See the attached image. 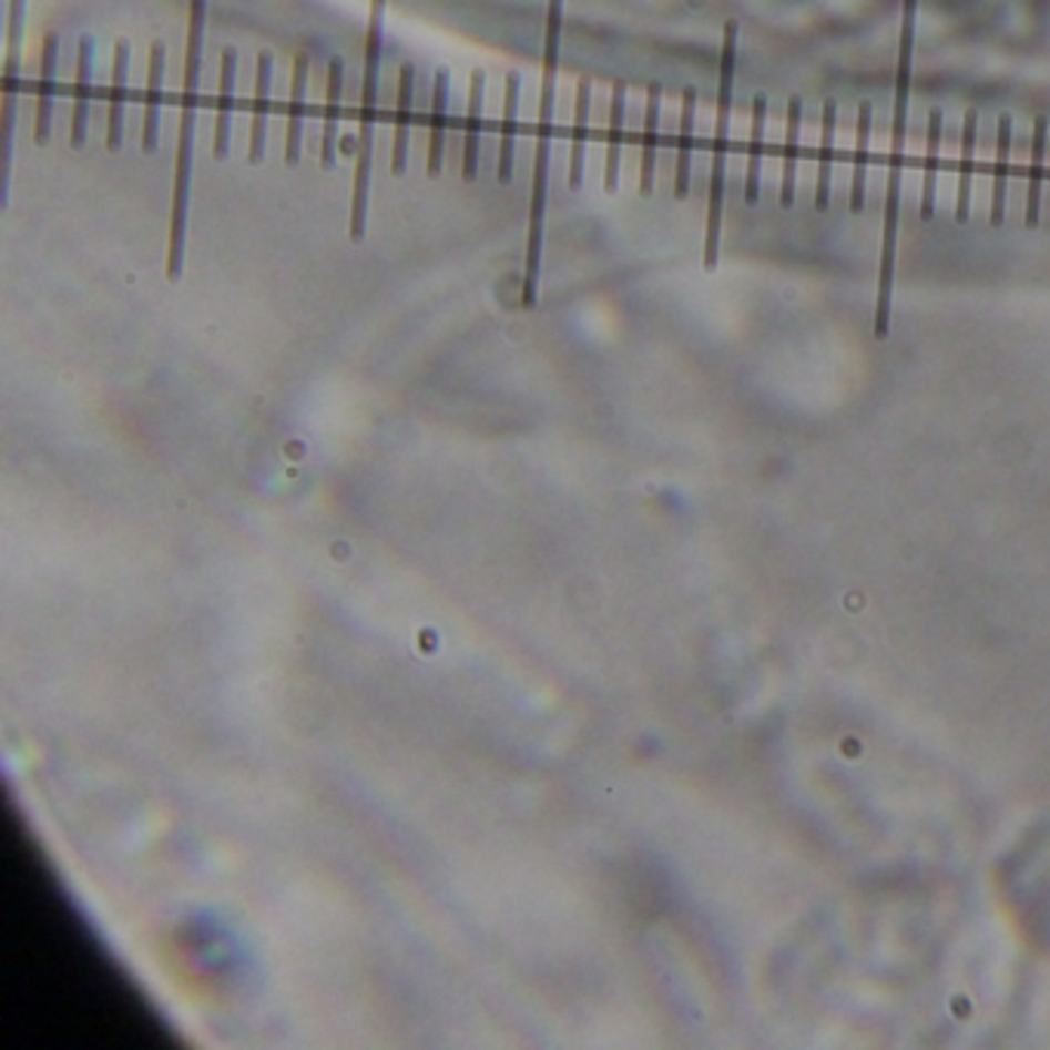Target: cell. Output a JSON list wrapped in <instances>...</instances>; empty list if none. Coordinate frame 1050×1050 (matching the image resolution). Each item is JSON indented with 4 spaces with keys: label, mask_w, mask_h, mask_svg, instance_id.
I'll return each mask as SVG.
<instances>
[{
    "label": "cell",
    "mask_w": 1050,
    "mask_h": 1050,
    "mask_svg": "<svg viewBox=\"0 0 1050 1050\" xmlns=\"http://www.w3.org/2000/svg\"><path fill=\"white\" fill-rule=\"evenodd\" d=\"M235 74L237 53L228 47L220 62V99H216V121H213V157L225 161L232 145V109H235Z\"/></svg>",
    "instance_id": "cell-10"
},
{
    "label": "cell",
    "mask_w": 1050,
    "mask_h": 1050,
    "mask_svg": "<svg viewBox=\"0 0 1050 1050\" xmlns=\"http://www.w3.org/2000/svg\"><path fill=\"white\" fill-rule=\"evenodd\" d=\"M764 118H767V96H755L752 109V139H748V166H746V204H758L761 192V157H764Z\"/></svg>",
    "instance_id": "cell-24"
},
{
    "label": "cell",
    "mask_w": 1050,
    "mask_h": 1050,
    "mask_svg": "<svg viewBox=\"0 0 1050 1050\" xmlns=\"http://www.w3.org/2000/svg\"><path fill=\"white\" fill-rule=\"evenodd\" d=\"M383 16L386 0H374L367 22V47H364V86H360L358 111V152H355V185H351V216L348 235L358 244L367 235L370 222V180H374V136H376V102H379V62H383Z\"/></svg>",
    "instance_id": "cell-2"
},
{
    "label": "cell",
    "mask_w": 1050,
    "mask_h": 1050,
    "mask_svg": "<svg viewBox=\"0 0 1050 1050\" xmlns=\"http://www.w3.org/2000/svg\"><path fill=\"white\" fill-rule=\"evenodd\" d=\"M940 136H942V111H930V130H927L925 192H921V220H934V197H937V166H940Z\"/></svg>",
    "instance_id": "cell-29"
},
{
    "label": "cell",
    "mask_w": 1050,
    "mask_h": 1050,
    "mask_svg": "<svg viewBox=\"0 0 1050 1050\" xmlns=\"http://www.w3.org/2000/svg\"><path fill=\"white\" fill-rule=\"evenodd\" d=\"M693 118H696V90L684 93L681 105V130H677V161H675V197L684 201L691 192V157H693Z\"/></svg>",
    "instance_id": "cell-22"
},
{
    "label": "cell",
    "mask_w": 1050,
    "mask_h": 1050,
    "mask_svg": "<svg viewBox=\"0 0 1050 1050\" xmlns=\"http://www.w3.org/2000/svg\"><path fill=\"white\" fill-rule=\"evenodd\" d=\"M869 133H871V102H859L857 154H854V180H850V213H863V197H866V161H869Z\"/></svg>",
    "instance_id": "cell-27"
},
{
    "label": "cell",
    "mask_w": 1050,
    "mask_h": 1050,
    "mask_svg": "<svg viewBox=\"0 0 1050 1050\" xmlns=\"http://www.w3.org/2000/svg\"><path fill=\"white\" fill-rule=\"evenodd\" d=\"M1044 149H1048V121L1038 118L1036 133H1032V164H1029V194H1026V228H1036L1038 216H1041Z\"/></svg>",
    "instance_id": "cell-23"
},
{
    "label": "cell",
    "mask_w": 1050,
    "mask_h": 1050,
    "mask_svg": "<svg viewBox=\"0 0 1050 1050\" xmlns=\"http://www.w3.org/2000/svg\"><path fill=\"white\" fill-rule=\"evenodd\" d=\"M835 121H838V105L835 99H826L823 105V136H819V164H816V194L814 207L826 213L829 207V185H832V157H835Z\"/></svg>",
    "instance_id": "cell-21"
},
{
    "label": "cell",
    "mask_w": 1050,
    "mask_h": 1050,
    "mask_svg": "<svg viewBox=\"0 0 1050 1050\" xmlns=\"http://www.w3.org/2000/svg\"><path fill=\"white\" fill-rule=\"evenodd\" d=\"M736 34L740 26H724L721 43V74H718V121H715V149H712V182H709V220H705L703 268L715 272L721 253V213H724V170H727V136H731V105H733V71H736Z\"/></svg>",
    "instance_id": "cell-3"
},
{
    "label": "cell",
    "mask_w": 1050,
    "mask_h": 1050,
    "mask_svg": "<svg viewBox=\"0 0 1050 1050\" xmlns=\"http://www.w3.org/2000/svg\"><path fill=\"white\" fill-rule=\"evenodd\" d=\"M55 62H59V38L47 34L41 53V74H38V114H34V142L38 145H47L53 136Z\"/></svg>",
    "instance_id": "cell-11"
},
{
    "label": "cell",
    "mask_w": 1050,
    "mask_h": 1050,
    "mask_svg": "<svg viewBox=\"0 0 1050 1050\" xmlns=\"http://www.w3.org/2000/svg\"><path fill=\"white\" fill-rule=\"evenodd\" d=\"M126 78H130V43L118 41V47H114V62H111L109 133H105V145H109V152H118V149L124 145Z\"/></svg>",
    "instance_id": "cell-12"
},
{
    "label": "cell",
    "mask_w": 1050,
    "mask_h": 1050,
    "mask_svg": "<svg viewBox=\"0 0 1050 1050\" xmlns=\"http://www.w3.org/2000/svg\"><path fill=\"white\" fill-rule=\"evenodd\" d=\"M305 90H308V55L299 53L296 55V62H293L290 102H287V136H284V161L290 166L299 164V154H303Z\"/></svg>",
    "instance_id": "cell-13"
},
{
    "label": "cell",
    "mask_w": 1050,
    "mask_h": 1050,
    "mask_svg": "<svg viewBox=\"0 0 1050 1050\" xmlns=\"http://www.w3.org/2000/svg\"><path fill=\"white\" fill-rule=\"evenodd\" d=\"M518 114H521V78H506V105H502V136H499V164L497 176L502 185L512 182L514 173V145H518Z\"/></svg>",
    "instance_id": "cell-17"
},
{
    "label": "cell",
    "mask_w": 1050,
    "mask_h": 1050,
    "mask_svg": "<svg viewBox=\"0 0 1050 1050\" xmlns=\"http://www.w3.org/2000/svg\"><path fill=\"white\" fill-rule=\"evenodd\" d=\"M660 109H663V93H660V86H650L648 111H644V133H641V182H638L641 197H650V194H653L656 145H660Z\"/></svg>",
    "instance_id": "cell-19"
},
{
    "label": "cell",
    "mask_w": 1050,
    "mask_h": 1050,
    "mask_svg": "<svg viewBox=\"0 0 1050 1050\" xmlns=\"http://www.w3.org/2000/svg\"><path fill=\"white\" fill-rule=\"evenodd\" d=\"M589 121H592V81H580L577 86V114H573V139H570V161H567V185L577 192L585 176V145H589Z\"/></svg>",
    "instance_id": "cell-18"
},
{
    "label": "cell",
    "mask_w": 1050,
    "mask_h": 1050,
    "mask_svg": "<svg viewBox=\"0 0 1050 1050\" xmlns=\"http://www.w3.org/2000/svg\"><path fill=\"white\" fill-rule=\"evenodd\" d=\"M899 185H903V154H890L885 201V247H881V277L875 299V339H885L890 324V293H894V259H897L899 232Z\"/></svg>",
    "instance_id": "cell-4"
},
{
    "label": "cell",
    "mask_w": 1050,
    "mask_h": 1050,
    "mask_svg": "<svg viewBox=\"0 0 1050 1050\" xmlns=\"http://www.w3.org/2000/svg\"><path fill=\"white\" fill-rule=\"evenodd\" d=\"M1008 176H1010V114H1001L998 121V152H996V185H992V225L1005 222V201H1008Z\"/></svg>",
    "instance_id": "cell-25"
},
{
    "label": "cell",
    "mask_w": 1050,
    "mask_h": 1050,
    "mask_svg": "<svg viewBox=\"0 0 1050 1050\" xmlns=\"http://www.w3.org/2000/svg\"><path fill=\"white\" fill-rule=\"evenodd\" d=\"M622 136H625V83H616V86H613V99H610L608 154H604V192L608 194L620 188Z\"/></svg>",
    "instance_id": "cell-20"
},
{
    "label": "cell",
    "mask_w": 1050,
    "mask_h": 1050,
    "mask_svg": "<svg viewBox=\"0 0 1050 1050\" xmlns=\"http://www.w3.org/2000/svg\"><path fill=\"white\" fill-rule=\"evenodd\" d=\"M28 0H10V34H7V55H19V38H22V22H26Z\"/></svg>",
    "instance_id": "cell-30"
},
{
    "label": "cell",
    "mask_w": 1050,
    "mask_h": 1050,
    "mask_svg": "<svg viewBox=\"0 0 1050 1050\" xmlns=\"http://www.w3.org/2000/svg\"><path fill=\"white\" fill-rule=\"evenodd\" d=\"M447 114H450V71H435L431 83V118H429V176L444 170V145H447Z\"/></svg>",
    "instance_id": "cell-15"
},
{
    "label": "cell",
    "mask_w": 1050,
    "mask_h": 1050,
    "mask_svg": "<svg viewBox=\"0 0 1050 1050\" xmlns=\"http://www.w3.org/2000/svg\"><path fill=\"white\" fill-rule=\"evenodd\" d=\"M272 53H259L256 62V96H253V118H249V164H263L265 139H268V118H272Z\"/></svg>",
    "instance_id": "cell-6"
},
{
    "label": "cell",
    "mask_w": 1050,
    "mask_h": 1050,
    "mask_svg": "<svg viewBox=\"0 0 1050 1050\" xmlns=\"http://www.w3.org/2000/svg\"><path fill=\"white\" fill-rule=\"evenodd\" d=\"M977 111L965 114V136H961V182H958V210L955 220H970V182H973V154H977Z\"/></svg>",
    "instance_id": "cell-28"
},
{
    "label": "cell",
    "mask_w": 1050,
    "mask_h": 1050,
    "mask_svg": "<svg viewBox=\"0 0 1050 1050\" xmlns=\"http://www.w3.org/2000/svg\"><path fill=\"white\" fill-rule=\"evenodd\" d=\"M93 38H81L78 43V71H74V105H71V145L83 149L86 124H90V102H93Z\"/></svg>",
    "instance_id": "cell-8"
},
{
    "label": "cell",
    "mask_w": 1050,
    "mask_h": 1050,
    "mask_svg": "<svg viewBox=\"0 0 1050 1050\" xmlns=\"http://www.w3.org/2000/svg\"><path fill=\"white\" fill-rule=\"evenodd\" d=\"M915 10H918V0H903V34H899L897 99H894V145H890V154H903V149H906V111H909V83H913Z\"/></svg>",
    "instance_id": "cell-5"
},
{
    "label": "cell",
    "mask_w": 1050,
    "mask_h": 1050,
    "mask_svg": "<svg viewBox=\"0 0 1050 1050\" xmlns=\"http://www.w3.org/2000/svg\"><path fill=\"white\" fill-rule=\"evenodd\" d=\"M204 22H207V0H192L188 3V41H185L180 142H176V166H173L170 237H166V281H180L182 265H185V232H188V204H192L194 173V121H197L201 59H204Z\"/></svg>",
    "instance_id": "cell-1"
},
{
    "label": "cell",
    "mask_w": 1050,
    "mask_h": 1050,
    "mask_svg": "<svg viewBox=\"0 0 1050 1050\" xmlns=\"http://www.w3.org/2000/svg\"><path fill=\"white\" fill-rule=\"evenodd\" d=\"M487 74L475 71L469 86V111H466V142H462V180L475 182L478 161H481V118H485Z\"/></svg>",
    "instance_id": "cell-16"
},
{
    "label": "cell",
    "mask_w": 1050,
    "mask_h": 1050,
    "mask_svg": "<svg viewBox=\"0 0 1050 1050\" xmlns=\"http://www.w3.org/2000/svg\"><path fill=\"white\" fill-rule=\"evenodd\" d=\"M343 86H346V65L343 59H330L327 69V109H324V126H320V164L330 170L339 152V114H343Z\"/></svg>",
    "instance_id": "cell-14"
},
{
    "label": "cell",
    "mask_w": 1050,
    "mask_h": 1050,
    "mask_svg": "<svg viewBox=\"0 0 1050 1050\" xmlns=\"http://www.w3.org/2000/svg\"><path fill=\"white\" fill-rule=\"evenodd\" d=\"M414 93L416 65L404 62L398 78V105H395V142H391V173H407V152H410V124H414Z\"/></svg>",
    "instance_id": "cell-9"
},
{
    "label": "cell",
    "mask_w": 1050,
    "mask_h": 1050,
    "mask_svg": "<svg viewBox=\"0 0 1050 1050\" xmlns=\"http://www.w3.org/2000/svg\"><path fill=\"white\" fill-rule=\"evenodd\" d=\"M798 136H802V99H788V124H786V166H783V192L779 207L788 210L795 204V164H798Z\"/></svg>",
    "instance_id": "cell-26"
},
{
    "label": "cell",
    "mask_w": 1050,
    "mask_h": 1050,
    "mask_svg": "<svg viewBox=\"0 0 1050 1050\" xmlns=\"http://www.w3.org/2000/svg\"><path fill=\"white\" fill-rule=\"evenodd\" d=\"M166 47L157 41L149 55V83H145V114H142V152L152 154L161 142V102H164Z\"/></svg>",
    "instance_id": "cell-7"
}]
</instances>
